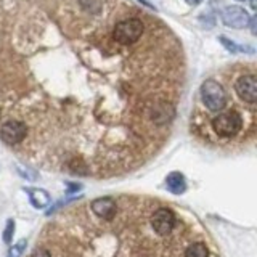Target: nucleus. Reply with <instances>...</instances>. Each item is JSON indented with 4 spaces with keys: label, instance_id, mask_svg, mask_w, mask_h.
<instances>
[{
    "label": "nucleus",
    "instance_id": "9b49d317",
    "mask_svg": "<svg viewBox=\"0 0 257 257\" xmlns=\"http://www.w3.org/2000/svg\"><path fill=\"white\" fill-rule=\"evenodd\" d=\"M18 172L24 177V179H28V180H36L37 179V174L34 171H29V169H23V167H18Z\"/></svg>",
    "mask_w": 257,
    "mask_h": 257
},
{
    "label": "nucleus",
    "instance_id": "2eb2a0df",
    "mask_svg": "<svg viewBox=\"0 0 257 257\" xmlns=\"http://www.w3.org/2000/svg\"><path fill=\"white\" fill-rule=\"evenodd\" d=\"M238 2H249V0H238Z\"/></svg>",
    "mask_w": 257,
    "mask_h": 257
},
{
    "label": "nucleus",
    "instance_id": "0eeeda50",
    "mask_svg": "<svg viewBox=\"0 0 257 257\" xmlns=\"http://www.w3.org/2000/svg\"><path fill=\"white\" fill-rule=\"evenodd\" d=\"M26 193L29 195L31 204L36 209H45L52 201L50 195L42 188H26Z\"/></svg>",
    "mask_w": 257,
    "mask_h": 257
},
{
    "label": "nucleus",
    "instance_id": "4468645a",
    "mask_svg": "<svg viewBox=\"0 0 257 257\" xmlns=\"http://www.w3.org/2000/svg\"><path fill=\"white\" fill-rule=\"evenodd\" d=\"M185 2H187L188 5H193V7H196V5H199L201 2H203V0H185Z\"/></svg>",
    "mask_w": 257,
    "mask_h": 257
},
{
    "label": "nucleus",
    "instance_id": "f8f14e48",
    "mask_svg": "<svg viewBox=\"0 0 257 257\" xmlns=\"http://www.w3.org/2000/svg\"><path fill=\"white\" fill-rule=\"evenodd\" d=\"M31 257H52V254L47 251L45 247H37L34 252H32Z\"/></svg>",
    "mask_w": 257,
    "mask_h": 257
},
{
    "label": "nucleus",
    "instance_id": "9d476101",
    "mask_svg": "<svg viewBox=\"0 0 257 257\" xmlns=\"http://www.w3.org/2000/svg\"><path fill=\"white\" fill-rule=\"evenodd\" d=\"M13 233H15V220H8L7 225H5V231H4V241L7 244H10L12 243V239H13Z\"/></svg>",
    "mask_w": 257,
    "mask_h": 257
},
{
    "label": "nucleus",
    "instance_id": "423d86ee",
    "mask_svg": "<svg viewBox=\"0 0 257 257\" xmlns=\"http://www.w3.org/2000/svg\"><path fill=\"white\" fill-rule=\"evenodd\" d=\"M166 187L167 190L174 193V195H182L187 190V180H185L183 174L180 172H171L166 179Z\"/></svg>",
    "mask_w": 257,
    "mask_h": 257
},
{
    "label": "nucleus",
    "instance_id": "f03ea898",
    "mask_svg": "<svg viewBox=\"0 0 257 257\" xmlns=\"http://www.w3.org/2000/svg\"><path fill=\"white\" fill-rule=\"evenodd\" d=\"M225 69L227 101L211 114H190V128L212 147H243L255 140L257 132V68L254 61H236Z\"/></svg>",
    "mask_w": 257,
    "mask_h": 257
},
{
    "label": "nucleus",
    "instance_id": "20e7f679",
    "mask_svg": "<svg viewBox=\"0 0 257 257\" xmlns=\"http://www.w3.org/2000/svg\"><path fill=\"white\" fill-rule=\"evenodd\" d=\"M220 18H222L225 26L233 28V29H244L249 26V21H251L249 13L244 10V8H241L238 5L225 7L222 10Z\"/></svg>",
    "mask_w": 257,
    "mask_h": 257
},
{
    "label": "nucleus",
    "instance_id": "ddd939ff",
    "mask_svg": "<svg viewBox=\"0 0 257 257\" xmlns=\"http://www.w3.org/2000/svg\"><path fill=\"white\" fill-rule=\"evenodd\" d=\"M68 187H69V193H72V191H77L80 188V185L79 183H68Z\"/></svg>",
    "mask_w": 257,
    "mask_h": 257
},
{
    "label": "nucleus",
    "instance_id": "f257e3e1",
    "mask_svg": "<svg viewBox=\"0 0 257 257\" xmlns=\"http://www.w3.org/2000/svg\"><path fill=\"white\" fill-rule=\"evenodd\" d=\"M187 58L131 0H0V124L21 156L74 175L143 164L171 135Z\"/></svg>",
    "mask_w": 257,
    "mask_h": 257
},
{
    "label": "nucleus",
    "instance_id": "6e6552de",
    "mask_svg": "<svg viewBox=\"0 0 257 257\" xmlns=\"http://www.w3.org/2000/svg\"><path fill=\"white\" fill-rule=\"evenodd\" d=\"M185 257H209V249L204 243H191L185 249Z\"/></svg>",
    "mask_w": 257,
    "mask_h": 257
},
{
    "label": "nucleus",
    "instance_id": "7ed1b4c3",
    "mask_svg": "<svg viewBox=\"0 0 257 257\" xmlns=\"http://www.w3.org/2000/svg\"><path fill=\"white\" fill-rule=\"evenodd\" d=\"M177 225V217L172 209L169 207H159L151 215V227L158 235L166 236L172 233Z\"/></svg>",
    "mask_w": 257,
    "mask_h": 257
},
{
    "label": "nucleus",
    "instance_id": "39448f33",
    "mask_svg": "<svg viewBox=\"0 0 257 257\" xmlns=\"http://www.w3.org/2000/svg\"><path fill=\"white\" fill-rule=\"evenodd\" d=\"M90 209L96 217H100V219L111 220V219H114L117 214V203L114 198H109V196L96 198L92 201Z\"/></svg>",
    "mask_w": 257,
    "mask_h": 257
},
{
    "label": "nucleus",
    "instance_id": "1a4fd4ad",
    "mask_svg": "<svg viewBox=\"0 0 257 257\" xmlns=\"http://www.w3.org/2000/svg\"><path fill=\"white\" fill-rule=\"evenodd\" d=\"M26 244H28L26 239H20L18 243H15L10 249H8L7 257H21V254L24 252V249H26Z\"/></svg>",
    "mask_w": 257,
    "mask_h": 257
}]
</instances>
